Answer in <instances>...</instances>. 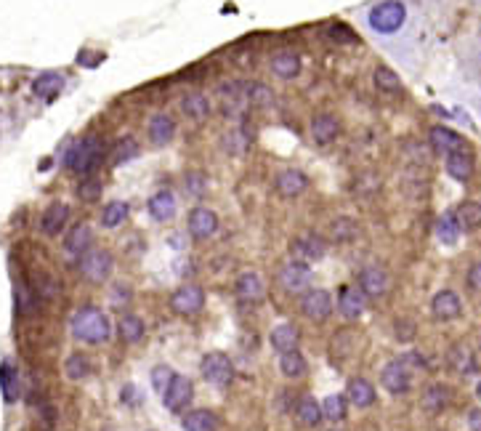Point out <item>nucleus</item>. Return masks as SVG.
Listing matches in <instances>:
<instances>
[{"instance_id":"9d476101","label":"nucleus","mask_w":481,"mask_h":431,"mask_svg":"<svg viewBox=\"0 0 481 431\" xmlns=\"http://www.w3.org/2000/svg\"><path fill=\"white\" fill-rule=\"evenodd\" d=\"M357 285L364 291L367 298H380V295L388 293V288H391V275L383 266H364L359 272Z\"/></svg>"},{"instance_id":"39448f33","label":"nucleus","mask_w":481,"mask_h":431,"mask_svg":"<svg viewBox=\"0 0 481 431\" xmlns=\"http://www.w3.org/2000/svg\"><path fill=\"white\" fill-rule=\"evenodd\" d=\"M77 266H80L83 279L99 285V282L109 279V275H112V253L104 250V248H91L86 256L77 259Z\"/></svg>"},{"instance_id":"e433bc0d","label":"nucleus","mask_w":481,"mask_h":431,"mask_svg":"<svg viewBox=\"0 0 481 431\" xmlns=\"http://www.w3.org/2000/svg\"><path fill=\"white\" fill-rule=\"evenodd\" d=\"M181 107H184V115H189L191 120H205L210 115V102L202 93H187Z\"/></svg>"},{"instance_id":"dca6fc26","label":"nucleus","mask_w":481,"mask_h":431,"mask_svg":"<svg viewBox=\"0 0 481 431\" xmlns=\"http://www.w3.org/2000/svg\"><path fill=\"white\" fill-rule=\"evenodd\" d=\"M234 291H237V298L245 304H261L266 295V282L261 279L258 272H242L234 282Z\"/></svg>"},{"instance_id":"5fc2aeb1","label":"nucleus","mask_w":481,"mask_h":431,"mask_svg":"<svg viewBox=\"0 0 481 431\" xmlns=\"http://www.w3.org/2000/svg\"><path fill=\"white\" fill-rule=\"evenodd\" d=\"M468 426H471V431H481V407H473L468 413Z\"/></svg>"},{"instance_id":"c85d7f7f","label":"nucleus","mask_w":481,"mask_h":431,"mask_svg":"<svg viewBox=\"0 0 481 431\" xmlns=\"http://www.w3.org/2000/svg\"><path fill=\"white\" fill-rule=\"evenodd\" d=\"M0 392H3V399L8 405H14L19 399V376H17V367L14 363L3 360L0 363Z\"/></svg>"},{"instance_id":"49530a36","label":"nucleus","mask_w":481,"mask_h":431,"mask_svg":"<svg viewBox=\"0 0 481 431\" xmlns=\"http://www.w3.org/2000/svg\"><path fill=\"white\" fill-rule=\"evenodd\" d=\"M77 197H80L83 203H96V200L102 197V181L93 178V176H83V181H80V187H77Z\"/></svg>"},{"instance_id":"aec40b11","label":"nucleus","mask_w":481,"mask_h":431,"mask_svg":"<svg viewBox=\"0 0 481 431\" xmlns=\"http://www.w3.org/2000/svg\"><path fill=\"white\" fill-rule=\"evenodd\" d=\"M67 219H69V208L64 203H51V205L43 210V216H40V229H43V235H59L64 226H67Z\"/></svg>"},{"instance_id":"4be33fe9","label":"nucleus","mask_w":481,"mask_h":431,"mask_svg":"<svg viewBox=\"0 0 481 431\" xmlns=\"http://www.w3.org/2000/svg\"><path fill=\"white\" fill-rule=\"evenodd\" d=\"M269 344L274 346V351L285 354V351L298 349V344H301V333H298V328H295V325H290V322H282V325H276V328L272 330Z\"/></svg>"},{"instance_id":"de8ad7c7","label":"nucleus","mask_w":481,"mask_h":431,"mask_svg":"<svg viewBox=\"0 0 481 431\" xmlns=\"http://www.w3.org/2000/svg\"><path fill=\"white\" fill-rule=\"evenodd\" d=\"M184 187H187V194H191V197H202V194L207 192V178H205V173L189 171L187 176H184Z\"/></svg>"},{"instance_id":"f3484780","label":"nucleus","mask_w":481,"mask_h":431,"mask_svg":"<svg viewBox=\"0 0 481 431\" xmlns=\"http://www.w3.org/2000/svg\"><path fill=\"white\" fill-rule=\"evenodd\" d=\"M274 187L282 197H298L309 190V178L306 173L298 171V168H287V171H279L274 178Z\"/></svg>"},{"instance_id":"5701e85b","label":"nucleus","mask_w":481,"mask_h":431,"mask_svg":"<svg viewBox=\"0 0 481 431\" xmlns=\"http://www.w3.org/2000/svg\"><path fill=\"white\" fill-rule=\"evenodd\" d=\"M62 88H64V77L59 72H43V75H37L32 80V93L40 96V99H46V102L56 99L62 93Z\"/></svg>"},{"instance_id":"20e7f679","label":"nucleus","mask_w":481,"mask_h":431,"mask_svg":"<svg viewBox=\"0 0 481 431\" xmlns=\"http://www.w3.org/2000/svg\"><path fill=\"white\" fill-rule=\"evenodd\" d=\"M200 370H202V378L210 386H216V389H226L234 380V365H232L229 354H224V351H210V354H205Z\"/></svg>"},{"instance_id":"864d4df0","label":"nucleus","mask_w":481,"mask_h":431,"mask_svg":"<svg viewBox=\"0 0 481 431\" xmlns=\"http://www.w3.org/2000/svg\"><path fill=\"white\" fill-rule=\"evenodd\" d=\"M122 399H125L128 405H141V392H138L133 383H128V386L122 389Z\"/></svg>"},{"instance_id":"6e6552de","label":"nucleus","mask_w":481,"mask_h":431,"mask_svg":"<svg viewBox=\"0 0 481 431\" xmlns=\"http://www.w3.org/2000/svg\"><path fill=\"white\" fill-rule=\"evenodd\" d=\"M205 306V291L200 285H181L176 293L171 295V309L176 314L191 317Z\"/></svg>"},{"instance_id":"a19ab883","label":"nucleus","mask_w":481,"mask_h":431,"mask_svg":"<svg viewBox=\"0 0 481 431\" xmlns=\"http://www.w3.org/2000/svg\"><path fill=\"white\" fill-rule=\"evenodd\" d=\"M138 155V141L136 136H122L115 149H112V165H125L128 160H133Z\"/></svg>"},{"instance_id":"7c9ffc66","label":"nucleus","mask_w":481,"mask_h":431,"mask_svg":"<svg viewBox=\"0 0 481 431\" xmlns=\"http://www.w3.org/2000/svg\"><path fill=\"white\" fill-rule=\"evenodd\" d=\"M117 333H120L122 344H141L147 328H144V320L141 317H136V314H122Z\"/></svg>"},{"instance_id":"c03bdc74","label":"nucleus","mask_w":481,"mask_h":431,"mask_svg":"<svg viewBox=\"0 0 481 431\" xmlns=\"http://www.w3.org/2000/svg\"><path fill=\"white\" fill-rule=\"evenodd\" d=\"M224 149L229 155H237V157L245 155V152L250 149V136L242 134V128H237V131H232V134L224 138Z\"/></svg>"},{"instance_id":"412c9836","label":"nucleus","mask_w":481,"mask_h":431,"mask_svg":"<svg viewBox=\"0 0 481 431\" xmlns=\"http://www.w3.org/2000/svg\"><path fill=\"white\" fill-rule=\"evenodd\" d=\"M449 399H452V392H449L444 383H431V386H426V392H423V397H420V405H423L426 413L436 415L447 407Z\"/></svg>"},{"instance_id":"2f4dec72","label":"nucleus","mask_w":481,"mask_h":431,"mask_svg":"<svg viewBox=\"0 0 481 431\" xmlns=\"http://www.w3.org/2000/svg\"><path fill=\"white\" fill-rule=\"evenodd\" d=\"M184 431H216L218 429V415L210 410H191L181 421Z\"/></svg>"},{"instance_id":"ddd939ff","label":"nucleus","mask_w":481,"mask_h":431,"mask_svg":"<svg viewBox=\"0 0 481 431\" xmlns=\"http://www.w3.org/2000/svg\"><path fill=\"white\" fill-rule=\"evenodd\" d=\"M187 229L194 240H207L218 232V216L210 208H194L187 219Z\"/></svg>"},{"instance_id":"f8f14e48","label":"nucleus","mask_w":481,"mask_h":431,"mask_svg":"<svg viewBox=\"0 0 481 431\" xmlns=\"http://www.w3.org/2000/svg\"><path fill=\"white\" fill-rule=\"evenodd\" d=\"M191 397H194L191 380L187 378V376H173L171 386H168L165 394H162V402H165V407H168L171 413H181V410L191 402Z\"/></svg>"},{"instance_id":"72a5a7b5","label":"nucleus","mask_w":481,"mask_h":431,"mask_svg":"<svg viewBox=\"0 0 481 431\" xmlns=\"http://www.w3.org/2000/svg\"><path fill=\"white\" fill-rule=\"evenodd\" d=\"M173 134H176V122H173L168 115H155V118L149 120V138L155 141L157 147L171 144Z\"/></svg>"},{"instance_id":"cd10ccee","label":"nucleus","mask_w":481,"mask_h":431,"mask_svg":"<svg viewBox=\"0 0 481 431\" xmlns=\"http://www.w3.org/2000/svg\"><path fill=\"white\" fill-rule=\"evenodd\" d=\"M295 418H298V423L301 426H306V429H314V426H319L322 423V405L317 402L314 397H303L298 402V407H295Z\"/></svg>"},{"instance_id":"09e8293b","label":"nucleus","mask_w":481,"mask_h":431,"mask_svg":"<svg viewBox=\"0 0 481 431\" xmlns=\"http://www.w3.org/2000/svg\"><path fill=\"white\" fill-rule=\"evenodd\" d=\"M173 376H176V373H173L168 365H157L155 370H152V386H155L157 394H165V389L171 386Z\"/></svg>"},{"instance_id":"393cba45","label":"nucleus","mask_w":481,"mask_h":431,"mask_svg":"<svg viewBox=\"0 0 481 431\" xmlns=\"http://www.w3.org/2000/svg\"><path fill=\"white\" fill-rule=\"evenodd\" d=\"M327 235H330V240L338 242V245H346V242L357 240V235H359V224L351 219V216H338V219H332L330 226H327Z\"/></svg>"},{"instance_id":"79ce46f5","label":"nucleus","mask_w":481,"mask_h":431,"mask_svg":"<svg viewBox=\"0 0 481 431\" xmlns=\"http://www.w3.org/2000/svg\"><path fill=\"white\" fill-rule=\"evenodd\" d=\"M322 415H325L327 421H332V423L343 421L346 418V397L343 394H330V397H325V402H322Z\"/></svg>"},{"instance_id":"6ab92c4d","label":"nucleus","mask_w":481,"mask_h":431,"mask_svg":"<svg viewBox=\"0 0 481 431\" xmlns=\"http://www.w3.org/2000/svg\"><path fill=\"white\" fill-rule=\"evenodd\" d=\"M91 245H93V232H91V226L86 221H80V224L72 226V232L67 235L64 250H67L72 259H80V256H86L88 250H91Z\"/></svg>"},{"instance_id":"a18cd8bd","label":"nucleus","mask_w":481,"mask_h":431,"mask_svg":"<svg viewBox=\"0 0 481 431\" xmlns=\"http://www.w3.org/2000/svg\"><path fill=\"white\" fill-rule=\"evenodd\" d=\"M375 86L383 93H399L402 91V83L396 77V72H391L388 67H378L375 69Z\"/></svg>"},{"instance_id":"f257e3e1","label":"nucleus","mask_w":481,"mask_h":431,"mask_svg":"<svg viewBox=\"0 0 481 431\" xmlns=\"http://www.w3.org/2000/svg\"><path fill=\"white\" fill-rule=\"evenodd\" d=\"M69 328H72V336H75L77 341L93 344V346L109 341V336H112V328H109L106 314H104L102 309H96V306H83V309L75 311Z\"/></svg>"},{"instance_id":"7ed1b4c3","label":"nucleus","mask_w":481,"mask_h":431,"mask_svg":"<svg viewBox=\"0 0 481 431\" xmlns=\"http://www.w3.org/2000/svg\"><path fill=\"white\" fill-rule=\"evenodd\" d=\"M404 19H407V8L399 0H383V3H378L370 11V27L383 35H388V33H396L404 24Z\"/></svg>"},{"instance_id":"b1692460","label":"nucleus","mask_w":481,"mask_h":431,"mask_svg":"<svg viewBox=\"0 0 481 431\" xmlns=\"http://www.w3.org/2000/svg\"><path fill=\"white\" fill-rule=\"evenodd\" d=\"M447 173L455 181H468L473 176V155L468 149H458L447 155Z\"/></svg>"},{"instance_id":"a878e982","label":"nucleus","mask_w":481,"mask_h":431,"mask_svg":"<svg viewBox=\"0 0 481 431\" xmlns=\"http://www.w3.org/2000/svg\"><path fill=\"white\" fill-rule=\"evenodd\" d=\"M431 144H433L436 152H444V155L458 152V149H465L463 136H458L455 131H449L444 125H436V128L431 131Z\"/></svg>"},{"instance_id":"1a4fd4ad","label":"nucleus","mask_w":481,"mask_h":431,"mask_svg":"<svg viewBox=\"0 0 481 431\" xmlns=\"http://www.w3.org/2000/svg\"><path fill=\"white\" fill-rule=\"evenodd\" d=\"M301 311L309 317L311 322H325L327 317L332 314V295H330V291H322V288L306 291L303 301H301Z\"/></svg>"},{"instance_id":"58836bf2","label":"nucleus","mask_w":481,"mask_h":431,"mask_svg":"<svg viewBox=\"0 0 481 431\" xmlns=\"http://www.w3.org/2000/svg\"><path fill=\"white\" fill-rule=\"evenodd\" d=\"M64 373H67L69 380H83L91 376V360H88L86 354H69L67 363H64Z\"/></svg>"},{"instance_id":"4c0bfd02","label":"nucleus","mask_w":481,"mask_h":431,"mask_svg":"<svg viewBox=\"0 0 481 431\" xmlns=\"http://www.w3.org/2000/svg\"><path fill=\"white\" fill-rule=\"evenodd\" d=\"M128 213H131L128 203H122V200H115V203H109V205L102 210V224L106 226V229H115V226L125 224Z\"/></svg>"},{"instance_id":"c756f323","label":"nucleus","mask_w":481,"mask_h":431,"mask_svg":"<svg viewBox=\"0 0 481 431\" xmlns=\"http://www.w3.org/2000/svg\"><path fill=\"white\" fill-rule=\"evenodd\" d=\"M348 399L354 407H370L375 402V386L367 378H351L348 380Z\"/></svg>"},{"instance_id":"f704fd0d","label":"nucleus","mask_w":481,"mask_h":431,"mask_svg":"<svg viewBox=\"0 0 481 431\" xmlns=\"http://www.w3.org/2000/svg\"><path fill=\"white\" fill-rule=\"evenodd\" d=\"M279 370L285 378H301L306 373V357L298 349L285 351V354H279Z\"/></svg>"},{"instance_id":"ea45409f","label":"nucleus","mask_w":481,"mask_h":431,"mask_svg":"<svg viewBox=\"0 0 481 431\" xmlns=\"http://www.w3.org/2000/svg\"><path fill=\"white\" fill-rule=\"evenodd\" d=\"M449 363H452V367H455L460 376H471V373L476 370V360H473L471 349H465V346H455V349L449 351Z\"/></svg>"},{"instance_id":"8fccbe9b","label":"nucleus","mask_w":481,"mask_h":431,"mask_svg":"<svg viewBox=\"0 0 481 431\" xmlns=\"http://www.w3.org/2000/svg\"><path fill=\"white\" fill-rule=\"evenodd\" d=\"M247 99L253 104H258V107H269V104L274 102V93H272V88L253 83V86L247 88Z\"/></svg>"},{"instance_id":"37998d69","label":"nucleus","mask_w":481,"mask_h":431,"mask_svg":"<svg viewBox=\"0 0 481 431\" xmlns=\"http://www.w3.org/2000/svg\"><path fill=\"white\" fill-rule=\"evenodd\" d=\"M455 216L463 229H476V226H481V203H463Z\"/></svg>"},{"instance_id":"3c124183","label":"nucleus","mask_w":481,"mask_h":431,"mask_svg":"<svg viewBox=\"0 0 481 431\" xmlns=\"http://www.w3.org/2000/svg\"><path fill=\"white\" fill-rule=\"evenodd\" d=\"M327 35L335 40V43H357V33L348 27V24H332Z\"/></svg>"},{"instance_id":"6e6d98bb","label":"nucleus","mask_w":481,"mask_h":431,"mask_svg":"<svg viewBox=\"0 0 481 431\" xmlns=\"http://www.w3.org/2000/svg\"><path fill=\"white\" fill-rule=\"evenodd\" d=\"M476 397L481 399V380H479V383H476Z\"/></svg>"},{"instance_id":"a211bd4d","label":"nucleus","mask_w":481,"mask_h":431,"mask_svg":"<svg viewBox=\"0 0 481 431\" xmlns=\"http://www.w3.org/2000/svg\"><path fill=\"white\" fill-rule=\"evenodd\" d=\"M338 134H341V122H338L335 115L319 112V115L311 118V136H314L317 144L327 147V144H332V141L338 138Z\"/></svg>"},{"instance_id":"9b49d317","label":"nucleus","mask_w":481,"mask_h":431,"mask_svg":"<svg viewBox=\"0 0 481 431\" xmlns=\"http://www.w3.org/2000/svg\"><path fill=\"white\" fill-rule=\"evenodd\" d=\"M290 250L298 261H306V264H309V261H319L325 256L327 242H325V237H319L317 232H303V235H298V237L292 240Z\"/></svg>"},{"instance_id":"0eeeda50","label":"nucleus","mask_w":481,"mask_h":431,"mask_svg":"<svg viewBox=\"0 0 481 431\" xmlns=\"http://www.w3.org/2000/svg\"><path fill=\"white\" fill-rule=\"evenodd\" d=\"M311 279V266L306 261H287L282 269H279V285L287 291V293H303V291H309Z\"/></svg>"},{"instance_id":"423d86ee","label":"nucleus","mask_w":481,"mask_h":431,"mask_svg":"<svg viewBox=\"0 0 481 431\" xmlns=\"http://www.w3.org/2000/svg\"><path fill=\"white\" fill-rule=\"evenodd\" d=\"M380 386L388 392V394H407L410 386H413V370L410 363L404 357H399L394 363H388L380 370Z\"/></svg>"},{"instance_id":"2eb2a0df","label":"nucleus","mask_w":481,"mask_h":431,"mask_svg":"<svg viewBox=\"0 0 481 431\" xmlns=\"http://www.w3.org/2000/svg\"><path fill=\"white\" fill-rule=\"evenodd\" d=\"M367 309V295L361 291L359 285H346L341 288V295H338V311L343 314L346 320H359L361 314Z\"/></svg>"},{"instance_id":"c9c22d12","label":"nucleus","mask_w":481,"mask_h":431,"mask_svg":"<svg viewBox=\"0 0 481 431\" xmlns=\"http://www.w3.org/2000/svg\"><path fill=\"white\" fill-rule=\"evenodd\" d=\"M460 232H463V226H460L455 213H444L436 221V237L444 242V245H455V242L460 240Z\"/></svg>"},{"instance_id":"bb28decb","label":"nucleus","mask_w":481,"mask_h":431,"mask_svg":"<svg viewBox=\"0 0 481 431\" xmlns=\"http://www.w3.org/2000/svg\"><path fill=\"white\" fill-rule=\"evenodd\" d=\"M149 216L155 221H171L173 213H176V197L168 190H160L149 197Z\"/></svg>"},{"instance_id":"4468645a","label":"nucleus","mask_w":481,"mask_h":431,"mask_svg":"<svg viewBox=\"0 0 481 431\" xmlns=\"http://www.w3.org/2000/svg\"><path fill=\"white\" fill-rule=\"evenodd\" d=\"M460 311H463V301L455 291H439L431 298V314L439 322H449V320L460 317Z\"/></svg>"},{"instance_id":"603ef678","label":"nucleus","mask_w":481,"mask_h":431,"mask_svg":"<svg viewBox=\"0 0 481 431\" xmlns=\"http://www.w3.org/2000/svg\"><path fill=\"white\" fill-rule=\"evenodd\" d=\"M468 288L476 291V293H481V261L468 269Z\"/></svg>"},{"instance_id":"473e14b6","label":"nucleus","mask_w":481,"mask_h":431,"mask_svg":"<svg viewBox=\"0 0 481 431\" xmlns=\"http://www.w3.org/2000/svg\"><path fill=\"white\" fill-rule=\"evenodd\" d=\"M272 72H274L276 77H285V80H292L298 72H301V59H298V53L292 51H279L272 59Z\"/></svg>"},{"instance_id":"f03ea898","label":"nucleus","mask_w":481,"mask_h":431,"mask_svg":"<svg viewBox=\"0 0 481 431\" xmlns=\"http://www.w3.org/2000/svg\"><path fill=\"white\" fill-rule=\"evenodd\" d=\"M104 152H106V149H104L102 138L86 136V138H80V141H75L67 152H64V165H67V171H72V173L91 176V173L102 165Z\"/></svg>"}]
</instances>
